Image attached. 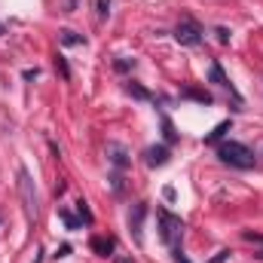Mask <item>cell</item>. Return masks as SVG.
Returning a JSON list of instances; mask_svg holds the SVG:
<instances>
[{"instance_id":"8fae6325","label":"cell","mask_w":263,"mask_h":263,"mask_svg":"<svg viewBox=\"0 0 263 263\" xmlns=\"http://www.w3.org/2000/svg\"><path fill=\"white\" fill-rule=\"evenodd\" d=\"M242 239H245L248 245H254V248H257V251H254V257H260V260H263V236H260V233H248V230H245V233H242Z\"/></svg>"},{"instance_id":"8992f818","label":"cell","mask_w":263,"mask_h":263,"mask_svg":"<svg viewBox=\"0 0 263 263\" xmlns=\"http://www.w3.org/2000/svg\"><path fill=\"white\" fill-rule=\"evenodd\" d=\"M144 214H147V205H144V202L132 205V211H129V227H132V236H135V242H138V245L144 242V230H141V223H144Z\"/></svg>"},{"instance_id":"ac0fdd59","label":"cell","mask_w":263,"mask_h":263,"mask_svg":"<svg viewBox=\"0 0 263 263\" xmlns=\"http://www.w3.org/2000/svg\"><path fill=\"white\" fill-rule=\"evenodd\" d=\"M95 6H98V18L110 15V0H95Z\"/></svg>"},{"instance_id":"cb8c5ba5","label":"cell","mask_w":263,"mask_h":263,"mask_svg":"<svg viewBox=\"0 0 263 263\" xmlns=\"http://www.w3.org/2000/svg\"><path fill=\"white\" fill-rule=\"evenodd\" d=\"M214 34H217V40H220V43H230V31H227V28H217Z\"/></svg>"},{"instance_id":"6da1fadb","label":"cell","mask_w":263,"mask_h":263,"mask_svg":"<svg viewBox=\"0 0 263 263\" xmlns=\"http://www.w3.org/2000/svg\"><path fill=\"white\" fill-rule=\"evenodd\" d=\"M217 156H220V162H227L233 168H254V162H257L254 150L242 141H223L217 147Z\"/></svg>"},{"instance_id":"3957f363","label":"cell","mask_w":263,"mask_h":263,"mask_svg":"<svg viewBox=\"0 0 263 263\" xmlns=\"http://www.w3.org/2000/svg\"><path fill=\"white\" fill-rule=\"evenodd\" d=\"M18 196L25 202L28 220H34L37 217V193H34V181H31V172L28 168H18Z\"/></svg>"},{"instance_id":"44dd1931","label":"cell","mask_w":263,"mask_h":263,"mask_svg":"<svg viewBox=\"0 0 263 263\" xmlns=\"http://www.w3.org/2000/svg\"><path fill=\"white\" fill-rule=\"evenodd\" d=\"M227 260H230V251L223 248V251H217V254H214V257H211L208 263H227Z\"/></svg>"},{"instance_id":"d6986e66","label":"cell","mask_w":263,"mask_h":263,"mask_svg":"<svg viewBox=\"0 0 263 263\" xmlns=\"http://www.w3.org/2000/svg\"><path fill=\"white\" fill-rule=\"evenodd\" d=\"M55 67L62 70V77H65V80H70V67H67V62H65V59H62V55L55 59Z\"/></svg>"},{"instance_id":"277c9868","label":"cell","mask_w":263,"mask_h":263,"mask_svg":"<svg viewBox=\"0 0 263 263\" xmlns=\"http://www.w3.org/2000/svg\"><path fill=\"white\" fill-rule=\"evenodd\" d=\"M175 40H178L181 46H199V43H202V28H199L193 18H184V22H178V28H175Z\"/></svg>"},{"instance_id":"603a6c76","label":"cell","mask_w":263,"mask_h":263,"mask_svg":"<svg viewBox=\"0 0 263 263\" xmlns=\"http://www.w3.org/2000/svg\"><path fill=\"white\" fill-rule=\"evenodd\" d=\"M129 67H135V59H117V70H129Z\"/></svg>"},{"instance_id":"9c48e42d","label":"cell","mask_w":263,"mask_h":263,"mask_svg":"<svg viewBox=\"0 0 263 263\" xmlns=\"http://www.w3.org/2000/svg\"><path fill=\"white\" fill-rule=\"evenodd\" d=\"M92 251L101 254V257H107V254L114 251V239H110V236H95V239H92Z\"/></svg>"},{"instance_id":"2e32d148","label":"cell","mask_w":263,"mask_h":263,"mask_svg":"<svg viewBox=\"0 0 263 263\" xmlns=\"http://www.w3.org/2000/svg\"><path fill=\"white\" fill-rule=\"evenodd\" d=\"M59 217L65 220V227H67V230H80V220H77V217H73V214H70L67 208H59Z\"/></svg>"},{"instance_id":"30bf717a","label":"cell","mask_w":263,"mask_h":263,"mask_svg":"<svg viewBox=\"0 0 263 263\" xmlns=\"http://www.w3.org/2000/svg\"><path fill=\"white\" fill-rule=\"evenodd\" d=\"M230 129H233V123H230V120H223V123H217V126H214V132H208V135H205V141H208V144H214V141H220Z\"/></svg>"},{"instance_id":"d4e9b609","label":"cell","mask_w":263,"mask_h":263,"mask_svg":"<svg viewBox=\"0 0 263 263\" xmlns=\"http://www.w3.org/2000/svg\"><path fill=\"white\" fill-rule=\"evenodd\" d=\"M67 254H70V245H62V248L55 251V257H67Z\"/></svg>"},{"instance_id":"7c38bea8","label":"cell","mask_w":263,"mask_h":263,"mask_svg":"<svg viewBox=\"0 0 263 263\" xmlns=\"http://www.w3.org/2000/svg\"><path fill=\"white\" fill-rule=\"evenodd\" d=\"M126 92H129L132 98H138V101H150V98H153V95H150L141 83H126Z\"/></svg>"},{"instance_id":"ba28073f","label":"cell","mask_w":263,"mask_h":263,"mask_svg":"<svg viewBox=\"0 0 263 263\" xmlns=\"http://www.w3.org/2000/svg\"><path fill=\"white\" fill-rule=\"evenodd\" d=\"M107 159L114 162V168H117V172L129 168V156H126V150H123L120 144H107Z\"/></svg>"},{"instance_id":"9a60e30c","label":"cell","mask_w":263,"mask_h":263,"mask_svg":"<svg viewBox=\"0 0 263 263\" xmlns=\"http://www.w3.org/2000/svg\"><path fill=\"white\" fill-rule=\"evenodd\" d=\"M162 135H165V141H168V144H175V141H178V132H175V126H172V120H168V117H162Z\"/></svg>"},{"instance_id":"4316f807","label":"cell","mask_w":263,"mask_h":263,"mask_svg":"<svg viewBox=\"0 0 263 263\" xmlns=\"http://www.w3.org/2000/svg\"><path fill=\"white\" fill-rule=\"evenodd\" d=\"M34 263H43V251H37V257H34Z\"/></svg>"},{"instance_id":"5b68a950","label":"cell","mask_w":263,"mask_h":263,"mask_svg":"<svg viewBox=\"0 0 263 263\" xmlns=\"http://www.w3.org/2000/svg\"><path fill=\"white\" fill-rule=\"evenodd\" d=\"M208 80H211V83H217L220 89H227V92H230V95H233L236 101H242V95L236 92V86H233V83H230V77L223 73V67H220V62H211V70H208Z\"/></svg>"},{"instance_id":"7a4b0ae2","label":"cell","mask_w":263,"mask_h":263,"mask_svg":"<svg viewBox=\"0 0 263 263\" xmlns=\"http://www.w3.org/2000/svg\"><path fill=\"white\" fill-rule=\"evenodd\" d=\"M156 220H159V239L168 245V248H178L181 245V236H184V220L165 208L156 211Z\"/></svg>"},{"instance_id":"5bb4252c","label":"cell","mask_w":263,"mask_h":263,"mask_svg":"<svg viewBox=\"0 0 263 263\" xmlns=\"http://www.w3.org/2000/svg\"><path fill=\"white\" fill-rule=\"evenodd\" d=\"M184 95L193 98V101H199V104H211V95H208L205 89H184Z\"/></svg>"},{"instance_id":"e0dca14e","label":"cell","mask_w":263,"mask_h":263,"mask_svg":"<svg viewBox=\"0 0 263 263\" xmlns=\"http://www.w3.org/2000/svg\"><path fill=\"white\" fill-rule=\"evenodd\" d=\"M77 211H80V217H83V220H86V223H92V220H95V217H92V211H89V205H86V202H83V199H80V202H77Z\"/></svg>"},{"instance_id":"484cf974","label":"cell","mask_w":263,"mask_h":263,"mask_svg":"<svg viewBox=\"0 0 263 263\" xmlns=\"http://www.w3.org/2000/svg\"><path fill=\"white\" fill-rule=\"evenodd\" d=\"M114 263H135L132 257H114Z\"/></svg>"},{"instance_id":"7402d4cb","label":"cell","mask_w":263,"mask_h":263,"mask_svg":"<svg viewBox=\"0 0 263 263\" xmlns=\"http://www.w3.org/2000/svg\"><path fill=\"white\" fill-rule=\"evenodd\" d=\"M110 184H114V190H117V193H123V175H120V172L110 178Z\"/></svg>"},{"instance_id":"4fadbf2b","label":"cell","mask_w":263,"mask_h":263,"mask_svg":"<svg viewBox=\"0 0 263 263\" xmlns=\"http://www.w3.org/2000/svg\"><path fill=\"white\" fill-rule=\"evenodd\" d=\"M59 40H62L65 46H86V37H80V34H73V31H59Z\"/></svg>"},{"instance_id":"52a82bcc","label":"cell","mask_w":263,"mask_h":263,"mask_svg":"<svg viewBox=\"0 0 263 263\" xmlns=\"http://www.w3.org/2000/svg\"><path fill=\"white\" fill-rule=\"evenodd\" d=\"M168 156H172V150H168L165 144H159V147H147L144 162H147L150 168H159V165H165V162H168Z\"/></svg>"},{"instance_id":"ffe728a7","label":"cell","mask_w":263,"mask_h":263,"mask_svg":"<svg viewBox=\"0 0 263 263\" xmlns=\"http://www.w3.org/2000/svg\"><path fill=\"white\" fill-rule=\"evenodd\" d=\"M172 257H175V263H190V260H187V254L181 251V245H178V248H172Z\"/></svg>"}]
</instances>
